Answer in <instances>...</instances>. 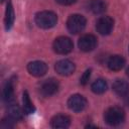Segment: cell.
<instances>
[{
    "label": "cell",
    "instance_id": "obj_3",
    "mask_svg": "<svg viewBox=\"0 0 129 129\" xmlns=\"http://www.w3.org/2000/svg\"><path fill=\"white\" fill-rule=\"evenodd\" d=\"M86 18L81 14H73L68 18L67 27L71 33L77 34L82 32L86 27Z\"/></svg>",
    "mask_w": 129,
    "mask_h": 129
},
{
    "label": "cell",
    "instance_id": "obj_20",
    "mask_svg": "<svg viewBox=\"0 0 129 129\" xmlns=\"http://www.w3.org/2000/svg\"><path fill=\"white\" fill-rule=\"evenodd\" d=\"M15 121L13 120V119H11V118H9L8 116H7V118H4L2 121H1V127L3 128V129H8V128H12L13 127V123H14Z\"/></svg>",
    "mask_w": 129,
    "mask_h": 129
},
{
    "label": "cell",
    "instance_id": "obj_22",
    "mask_svg": "<svg viewBox=\"0 0 129 129\" xmlns=\"http://www.w3.org/2000/svg\"><path fill=\"white\" fill-rule=\"evenodd\" d=\"M58 4H60V5H72V4H74L77 0H55Z\"/></svg>",
    "mask_w": 129,
    "mask_h": 129
},
{
    "label": "cell",
    "instance_id": "obj_4",
    "mask_svg": "<svg viewBox=\"0 0 129 129\" xmlns=\"http://www.w3.org/2000/svg\"><path fill=\"white\" fill-rule=\"evenodd\" d=\"M52 47L53 50L58 54H68L73 50L74 44L71 38L67 36H59L53 41Z\"/></svg>",
    "mask_w": 129,
    "mask_h": 129
},
{
    "label": "cell",
    "instance_id": "obj_18",
    "mask_svg": "<svg viewBox=\"0 0 129 129\" xmlns=\"http://www.w3.org/2000/svg\"><path fill=\"white\" fill-rule=\"evenodd\" d=\"M107 88H108L107 82L103 79H98L95 82H93V84L91 85V90L95 94H103L106 92Z\"/></svg>",
    "mask_w": 129,
    "mask_h": 129
},
{
    "label": "cell",
    "instance_id": "obj_7",
    "mask_svg": "<svg viewBox=\"0 0 129 129\" xmlns=\"http://www.w3.org/2000/svg\"><path fill=\"white\" fill-rule=\"evenodd\" d=\"M114 26V20L109 16H102L99 18L96 24L97 31L102 35H108L111 33Z\"/></svg>",
    "mask_w": 129,
    "mask_h": 129
},
{
    "label": "cell",
    "instance_id": "obj_25",
    "mask_svg": "<svg viewBox=\"0 0 129 129\" xmlns=\"http://www.w3.org/2000/svg\"><path fill=\"white\" fill-rule=\"evenodd\" d=\"M128 50H129V48H128Z\"/></svg>",
    "mask_w": 129,
    "mask_h": 129
},
{
    "label": "cell",
    "instance_id": "obj_12",
    "mask_svg": "<svg viewBox=\"0 0 129 129\" xmlns=\"http://www.w3.org/2000/svg\"><path fill=\"white\" fill-rule=\"evenodd\" d=\"M107 66L108 68L111 70V71H114V72H117V71H120L124 68L125 66V59L123 56L121 55H112L109 57L108 61H107Z\"/></svg>",
    "mask_w": 129,
    "mask_h": 129
},
{
    "label": "cell",
    "instance_id": "obj_11",
    "mask_svg": "<svg viewBox=\"0 0 129 129\" xmlns=\"http://www.w3.org/2000/svg\"><path fill=\"white\" fill-rule=\"evenodd\" d=\"M71 125V119L67 115L58 114L52 117L50 120V126L52 128H68Z\"/></svg>",
    "mask_w": 129,
    "mask_h": 129
},
{
    "label": "cell",
    "instance_id": "obj_16",
    "mask_svg": "<svg viewBox=\"0 0 129 129\" xmlns=\"http://www.w3.org/2000/svg\"><path fill=\"white\" fill-rule=\"evenodd\" d=\"M22 97H23V98H22V102H23V111H24V113L27 114V115L34 113L35 107H34L33 103L31 102L27 91H24V92H23V96H22Z\"/></svg>",
    "mask_w": 129,
    "mask_h": 129
},
{
    "label": "cell",
    "instance_id": "obj_10",
    "mask_svg": "<svg viewBox=\"0 0 129 129\" xmlns=\"http://www.w3.org/2000/svg\"><path fill=\"white\" fill-rule=\"evenodd\" d=\"M58 91V83L53 79L45 80L40 86V93L44 97H51Z\"/></svg>",
    "mask_w": 129,
    "mask_h": 129
},
{
    "label": "cell",
    "instance_id": "obj_2",
    "mask_svg": "<svg viewBox=\"0 0 129 129\" xmlns=\"http://www.w3.org/2000/svg\"><path fill=\"white\" fill-rule=\"evenodd\" d=\"M56 21H57V16L52 11L45 10L38 12L35 15V23L37 24L38 27L43 29H48L53 27L56 24Z\"/></svg>",
    "mask_w": 129,
    "mask_h": 129
},
{
    "label": "cell",
    "instance_id": "obj_17",
    "mask_svg": "<svg viewBox=\"0 0 129 129\" xmlns=\"http://www.w3.org/2000/svg\"><path fill=\"white\" fill-rule=\"evenodd\" d=\"M107 4L103 0H92L90 3V9L95 14H102L106 11Z\"/></svg>",
    "mask_w": 129,
    "mask_h": 129
},
{
    "label": "cell",
    "instance_id": "obj_23",
    "mask_svg": "<svg viewBox=\"0 0 129 129\" xmlns=\"http://www.w3.org/2000/svg\"><path fill=\"white\" fill-rule=\"evenodd\" d=\"M124 103L127 107H129V93L124 96Z\"/></svg>",
    "mask_w": 129,
    "mask_h": 129
},
{
    "label": "cell",
    "instance_id": "obj_19",
    "mask_svg": "<svg viewBox=\"0 0 129 129\" xmlns=\"http://www.w3.org/2000/svg\"><path fill=\"white\" fill-rule=\"evenodd\" d=\"M13 93H14V86H13V80L10 79L6 82L4 89H3V99L6 102H10L13 98Z\"/></svg>",
    "mask_w": 129,
    "mask_h": 129
},
{
    "label": "cell",
    "instance_id": "obj_26",
    "mask_svg": "<svg viewBox=\"0 0 129 129\" xmlns=\"http://www.w3.org/2000/svg\"><path fill=\"white\" fill-rule=\"evenodd\" d=\"M2 1H3V0H2Z\"/></svg>",
    "mask_w": 129,
    "mask_h": 129
},
{
    "label": "cell",
    "instance_id": "obj_1",
    "mask_svg": "<svg viewBox=\"0 0 129 129\" xmlns=\"http://www.w3.org/2000/svg\"><path fill=\"white\" fill-rule=\"evenodd\" d=\"M125 119V113L120 107H111L104 113V120L110 126H118L123 123Z\"/></svg>",
    "mask_w": 129,
    "mask_h": 129
},
{
    "label": "cell",
    "instance_id": "obj_15",
    "mask_svg": "<svg viewBox=\"0 0 129 129\" xmlns=\"http://www.w3.org/2000/svg\"><path fill=\"white\" fill-rule=\"evenodd\" d=\"M7 115L9 118L13 119L14 121H18L22 118V110L17 104H10L7 108Z\"/></svg>",
    "mask_w": 129,
    "mask_h": 129
},
{
    "label": "cell",
    "instance_id": "obj_8",
    "mask_svg": "<svg viewBox=\"0 0 129 129\" xmlns=\"http://www.w3.org/2000/svg\"><path fill=\"white\" fill-rule=\"evenodd\" d=\"M75 63L73 61H71L70 59H60L58 60L55 66H54V70L55 72L60 75V76H70L75 72Z\"/></svg>",
    "mask_w": 129,
    "mask_h": 129
},
{
    "label": "cell",
    "instance_id": "obj_6",
    "mask_svg": "<svg viewBox=\"0 0 129 129\" xmlns=\"http://www.w3.org/2000/svg\"><path fill=\"white\" fill-rule=\"evenodd\" d=\"M68 107L74 112H81L87 107V100L84 96L75 94L69 98Z\"/></svg>",
    "mask_w": 129,
    "mask_h": 129
},
{
    "label": "cell",
    "instance_id": "obj_14",
    "mask_svg": "<svg viewBox=\"0 0 129 129\" xmlns=\"http://www.w3.org/2000/svg\"><path fill=\"white\" fill-rule=\"evenodd\" d=\"M14 20H15L14 9H13L11 1L9 0L7 3V7H6V12H5V28H6V30H9L13 26Z\"/></svg>",
    "mask_w": 129,
    "mask_h": 129
},
{
    "label": "cell",
    "instance_id": "obj_21",
    "mask_svg": "<svg viewBox=\"0 0 129 129\" xmlns=\"http://www.w3.org/2000/svg\"><path fill=\"white\" fill-rule=\"evenodd\" d=\"M91 69H89V70H87L84 74H83V76L81 77V79H80V84L81 85H87L88 84V82H89V80H90V77H91Z\"/></svg>",
    "mask_w": 129,
    "mask_h": 129
},
{
    "label": "cell",
    "instance_id": "obj_13",
    "mask_svg": "<svg viewBox=\"0 0 129 129\" xmlns=\"http://www.w3.org/2000/svg\"><path fill=\"white\" fill-rule=\"evenodd\" d=\"M113 91L118 95V96H125L126 94L129 93V83L126 82L125 80H116L113 83Z\"/></svg>",
    "mask_w": 129,
    "mask_h": 129
},
{
    "label": "cell",
    "instance_id": "obj_5",
    "mask_svg": "<svg viewBox=\"0 0 129 129\" xmlns=\"http://www.w3.org/2000/svg\"><path fill=\"white\" fill-rule=\"evenodd\" d=\"M97 43H98V39H97V37L95 35H93V34H85V35L80 37L78 45H79V48L82 51L89 52V51H92L93 49L96 48Z\"/></svg>",
    "mask_w": 129,
    "mask_h": 129
},
{
    "label": "cell",
    "instance_id": "obj_24",
    "mask_svg": "<svg viewBox=\"0 0 129 129\" xmlns=\"http://www.w3.org/2000/svg\"><path fill=\"white\" fill-rule=\"evenodd\" d=\"M126 74H127V76H128V77H129V68H128V69H127V71H126Z\"/></svg>",
    "mask_w": 129,
    "mask_h": 129
},
{
    "label": "cell",
    "instance_id": "obj_9",
    "mask_svg": "<svg viewBox=\"0 0 129 129\" xmlns=\"http://www.w3.org/2000/svg\"><path fill=\"white\" fill-rule=\"evenodd\" d=\"M27 71L31 76L42 77L47 73V64L41 60H34L27 64Z\"/></svg>",
    "mask_w": 129,
    "mask_h": 129
}]
</instances>
